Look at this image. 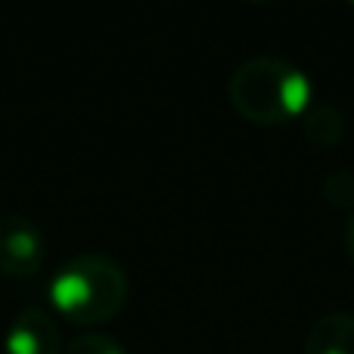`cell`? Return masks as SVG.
Returning <instances> with one entry per match:
<instances>
[{"label": "cell", "mask_w": 354, "mask_h": 354, "mask_svg": "<svg viewBox=\"0 0 354 354\" xmlns=\"http://www.w3.org/2000/svg\"><path fill=\"white\" fill-rule=\"evenodd\" d=\"M227 100L252 124H286L314 106V84L280 56H252L230 72Z\"/></svg>", "instance_id": "1"}, {"label": "cell", "mask_w": 354, "mask_h": 354, "mask_svg": "<svg viewBox=\"0 0 354 354\" xmlns=\"http://www.w3.org/2000/svg\"><path fill=\"white\" fill-rule=\"evenodd\" d=\"M47 295L56 314L68 324H106L128 301V274L115 258L81 252L59 264V270L47 283Z\"/></svg>", "instance_id": "2"}, {"label": "cell", "mask_w": 354, "mask_h": 354, "mask_svg": "<svg viewBox=\"0 0 354 354\" xmlns=\"http://www.w3.org/2000/svg\"><path fill=\"white\" fill-rule=\"evenodd\" d=\"M47 261V236L28 214H0V274L31 277Z\"/></svg>", "instance_id": "3"}, {"label": "cell", "mask_w": 354, "mask_h": 354, "mask_svg": "<svg viewBox=\"0 0 354 354\" xmlns=\"http://www.w3.org/2000/svg\"><path fill=\"white\" fill-rule=\"evenodd\" d=\"M6 354H59V326L44 308H22L3 333Z\"/></svg>", "instance_id": "4"}, {"label": "cell", "mask_w": 354, "mask_h": 354, "mask_svg": "<svg viewBox=\"0 0 354 354\" xmlns=\"http://www.w3.org/2000/svg\"><path fill=\"white\" fill-rule=\"evenodd\" d=\"M301 354H354V314L330 311L308 330Z\"/></svg>", "instance_id": "5"}, {"label": "cell", "mask_w": 354, "mask_h": 354, "mask_svg": "<svg viewBox=\"0 0 354 354\" xmlns=\"http://www.w3.org/2000/svg\"><path fill=\"white\" fill-rule=\"evenodd\" d=\"M301 124V134L320 149H330V147H339L348 134V118L339 106L333 103H314L305 115L299 118Z\"/></svg>", "instance_id": "6"}, {"label": "cell", "mask_w": 354, "mask_h": 354, "mask_svg": "<svg viewBox=\"0 0 354 354\" xmlns=\"http://www.w3.org/2000/svg\"><path fill=\"white\" fill-rule=\"evenodd\" d=\"M320 196L330 208H339V212H354V174L348 168H336L324 177L320 183Z\"/></svg>", "instance_id": "7"}, {"label": "cell", "mask_w": 354, "mask_h": 354, "mask_svg": "<svg viewBox=\"0 0 354 354\" xmlns=\"http://www.w3.org/2000/svg\"><path fill=\"white\" fill-rule=\"evenodd\" d=\"M62 354H128L118 339L106 336V333H81L62 348Z\"/></svg>", "instance_id": "8"}, {"label": "cell", "mask_w": 354, "mask_h": 354, "mask_svg": "<svg viewBox=\"0 0 354 354\" xmlns=\"http://www.w3.org/2000/svg\"><path fill=\"white\" fill-rule=\"evenodd\" d=\"M345 252H348V258L354 264V212L348 214V224H345Z\"/></svg>", "instance_id": "9"}]
</instances>
